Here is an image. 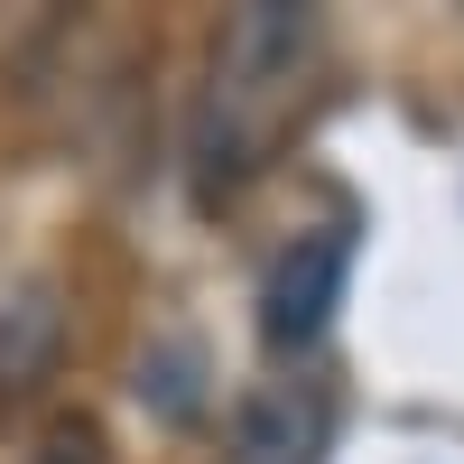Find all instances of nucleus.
<instances>
[{
    "label": "nucleus",
    "instance_id": "obj_1",
    "mask_svg": "<svg viewBox=\"0 0 464 464\" xmlns=\"http://www.w3.org/2000/svg\"><path fill=\"white\" fill-rule=\"evenodd\" d=\"M306 56H316V19H306V10L260 0V10H232L223 19V37H214V93H205V140H196L205 177L232 186L269 140H279Z\"/></svg>",
    "mask_w": 464,
    "mask_h": 464
},
{
    "label": "nucleus",
    "instance_id": "obj_3",
    "mask_svg": "<svg viewBox=\"0 0 464 464\" xmlns=\"http://www.w3.org/2000/svg\"><path fill=\"white\" fill-rule=\"evenodd\" d=\"M56 343H65L56 279H0V391H28V381H47Z\"/></svg>",
    "mask_w": 464,
    "mask_h": 464
},
{
    "label": "nucleus",
    "instance_id": "obj_4",
    "mask_svg": "<svg viewBox=\"0 0 464 464\" xmlns=\"http://www.w3.org/2000/svg\"><path fill=\"white\" fill-rule=\"evenodd\" d=\"M316 455V409H297L288 391H269L242 409V428H232V464H306Z\"/></svg>",
    "mask_w": 464,
    "mask_h": 464
},
{
    "label": "nucleus",
    "instance_id": "obj_2",
    "mask_svg": "<svg viewBox=\"0 0 464 464\" xmlns=\"http://www.w3.org/2000/svg\"><path fill=\"white\" fill-rule=\"evenodd\" d=\"M343 269H353V242L343 232H297V242L260 269V353L269 362H297V353H316L325 325H334V306H343Z\"/></svg>",
    "mask_w": 464,
    "mask_h": 464
},
{
    "label": "nucleus",
    "instance_id": "obj_5",
    "mask_svg": "<svg viewBox=\"0 0 464 464\" xmlns=\"http://www.w3.org/2000/svg\"><path fill=\"white\" fill-rule=\"evenodd\" d=\"M47 464H93V437H74V428H65V437L47 446Z\"/></svg>",
    "mask_w": 464,
    "mask_h": 464
}]
</instances>
